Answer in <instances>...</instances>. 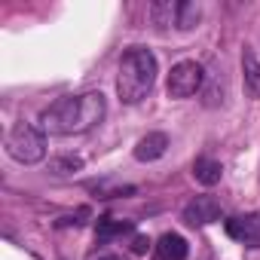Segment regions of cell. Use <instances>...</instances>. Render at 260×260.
Segmentation results:
<instances>
[{
	"instance_id": "1",
	"label": "cell",
	"mask_w": 260,
	"mask_h": 260,
	"mask_svg": "<svg viewBox=\"0 0 260 260\" xmlns=\"http://www.w3.org/2000/svg\"><path fill=\"white\" fill-rule=\"evenodd\" d=\"M107 113V101L101 92H83V95H68L58 98L55 104H49L40 113L43 132L49 135H83L89 128H95Z\"/></svg>"
},
{
	"instance_id": "2",
	"label": "cell",
	"mask_w": 260,
	"mask_h": 260,
	"mask_svg": "<svg viewBox=\"0 0 260 260\" xmlns=\"http://www.w3.org/2000/svg\"><path fill=\"white\" fill-rule=\"evenodd\" d=\"M156 83V55L144 46H128L119 58L116 92L125 104H138L150 95Z\"/></svg>"
},
{
	"instance_id": "3",
	"label": "cell",
	"mask_w": 260,
	"mask_h": 260,
	"mask_svg": "<svg viewBox=\"0 0 260 260\" xmlns=\"http://www.w3.org/2000/svg\"><path fill=\"white\" fill-rule=\"evenodd\" d=\"M7 153L22 162V166H34L46 156V135H43V128L31 125V122H16L10 128V135H7Z\"/></svg>"
},
{
	"instance_id": "4",
	"label": "cell",
	"mask_w": 260,
	"mask_h": 260,
	"mask_svg": "<svg viewBox=\"0 0 260 260\" xmlns=\"http://www.w3.org/2000/svg\"><path fill=\"white\" fill-rule=\"evenodd\" d=\"M202 80H205V71L199 61H178L166 80V92L169 98H190L202 89Z\"/></svg>"
},
{
	"instance_id": "5",
	"label": "cell",
	"mask_w": 260,
	"mask_h": 260,
	"mask_svg": "<svg viewBox=\"0 0 260 260\" xmlns=\"http://www.w3.org/2000/svg\"><path fill=\"white\" fill-rule=\"evenodd\" d=\"M226 236L245 248H260V214H239L226 220Z\"/></svg>"
},
{
	"instance_id": "6",
	"label": "cell",
	"mask_w": 260,
	"mask_h": 260,
	"mask_svg": "<svg viewBox=\"0 0 260 260\" xmlns=\"http://www.w3.org/2000/svg\"><path fill=\"white\" fill-rule=\"evenodd\" d=\"M184 220L190 226H205V223H214L220 220V202L214 196H196L193 202L184 205Z\"/></svg>"
},
{
	"instance_id": "7",
	"label": "cell",
	"mask_w": 260,
	"mask_h": 260,
	"mask_svg": "<svg viewBox=\"0 0 260 260\" xmlns=\"http://www.w3.org/2000/svg\"><path fill=\"white\" fill-rule=\"evenodd\" d=\"M166 150H169V135L166 132H147L135 144V159L138 162H153V159L166 156Z\"/></svg>"
},
{
	"instance_id": "8",
	"label": "cell",
	"mask_w": 260,
	"mask_h": 260,
	"mask_svg": "<svg viewBox=\"0 0 260 260\" xmlns=\"http://www.w3.org/2000/svg\"><path fill=\"white\" fill-rule=\"evenodd\" d=\"M187 257V239L178 233H166L156 242V260H184Z\"/></svg>"
},
{
	"instance_id": "9",
	"label": "cell",
	"mask_w": 260,
	"mask_h": 260,
	"mask_svg": "<svg viewBox=\"0 0 260 260\" xmlns=\"http://www.w3.org/2000/svg\"><path fill=\"white\" fill-rule=\"evenodd\" d=\"M220 175H223V166H220L217 159H211V156H199V159L193 162V178H196L202 187H214V184L220 181Z\"/></svg>"
},
{
	"instance_id": "10",
	"label": "cell",
	"mask_w": 260,
	"mask_h": 260,
	"mask_svg": "<svg viewBox=\"0 0 260 260\" xmlns=\"http://www.w3.org/2000/svg\"><path fill=\"white\" fill-rule=\"evenodd\" d=\"M242 74H245V89L251 98H260V58L245 49L242 52Z\"/></svg>"
},
{
	"instance_id": "11",
	"label": "cell",
	"mask_w": 260,
	"mask_h": 260,
	"mask_svg": "<svg viewBox=\"0 0 260 260\" xmlns=\"http://www.w3.org/2000/svg\"><path fill=\"white\" fill-rule=\"evenodd\" d=\"M122 233H132V220H116V217H98V223H95V239L104 245V242H110V239H116V236H122Z\"/></svg>"
},
{
	"instance_id": "12",
	"label": "cell",
	"mask_w": 260,
	"mask_h": 260,
	"mask_svg": "<svg viewBox=\"0 0 260 260\" xmlns=\"http://www.w3.org/2000/svg\"><path fill=\"white\" fill-rule=\"evenodd\" d=\"M199 16H202V10H199V4H187V0H184V4H178V28L181 31H190L196 22H199Z\"/></svg>"
},
{
	"instance_id": "13",
	"label": "cell",
	"mask_w": 260,
	"mask_h": 260,
	"mask_svg": "<svg viewBox=\"0 0 260 260\" xmlns=\"http://www.w3.org/2000/svg\"><path fill=\"white\" fill-rule=\"evenodd\" d=\"M150 16L159 28H169L178 22V4H153L150 7Z\"/></svg>"
},
{
	"instance_id": "14",
	"label": "cell",
	"mask_w": 260,
	"mask_h": 260,
	"mask_svg": "<svg viewBox=\"0 0 260 260\" xmlns=\"http://www.w3.org/2000/svg\"><path fill=\"white\" fill-rule=\"evenodd\" d=\"M83 169V159L80 156H58V159H49V172L52 175H74Z\"/></svg>"
},
{
	"instance_id": "15",
	"label": "cell",
	"mask_w": 260,
	"mask_h": 260,
	"mask_svg": "<svg viewBox=\"0 0 260 260\" xmlns=\"http://www.w3.org/2000/svg\"><path fill=\"white\" fill-rule=\"evenodd\" d=\"M147 248H150V239H147V236H135V242H132V251H135V254H144Z\"/></svg>"
},
{
	"instance_id": "16",
	"label": "cell",
	"mask_w": 260,
	"mask_h": 260,
	"mask_svg": "<svg viewBox=\"0 0 260 260\" xmlns=\"http://www.w3.org/2000/svg\"><path fill=\"white\" fill-rule=\"evenodd\" d=\"M89 260H122V257H116V254H95V257H89Z\"/></svg>"
}]
</instances>
